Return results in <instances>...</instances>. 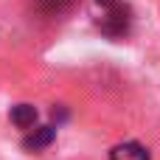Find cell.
Instances as JSON below:
<instances>
[{
	"mask_svg": "<svg viewBox=\"0 0 160 160\" xmlns=\"http://www.w3.org/2000/svg\"><path fill=\"white\" fill-rule=\"evenodd\" d=\"M37 8L48 17H59V14H68L79 6V0H34Z\"/></svg>",
	"mask_w": 160,
	"mask_h": 160,
	"instance_id": "5b68a950",
	"label": "cell"
},
{
	"mask_svg": "<svg viewBox=\"0 0 160 160\" xmlns=\"http://www.w3.org/2000/svg\"><path fill=\"white\" fill-rule=\"evenodd\" d=\"M8 118H11V124L17 127V129H34L37 127V107L34 104H14L11 107V112H8Z\"/></svg>",
	"mask_w": 160,
	"mask_h": 160,
	"instance_id": "277c9868",
	"label": "cell"
},
{
	"mask_svg": "<svg viewBox=\"0 0 160 160\" xmlns=\"http://www.w3.org/2000/svg\"><path fill=\"white\" fill-rule=\"evenodd\" d=\"M93 22L107 39H124L132 31L135 14L127 0H93Z\"/></svg>",
	"mask_w": 160,
	"mask_h": 160,
	"instance_id": "6da1fadb",
	"label": "cell"
},
{
	"mask_svg": "<svg viewBox=\"0 0 160 160\" xmlns=\"http://www.w3.org/2000/svg\"><path fill=\"white\" fill-rule=\"evenodd\" d=\"M53 138H56V129H53V127H34V129H28V135L22 138V149H28V152H42V149H48V146L53 143Z\"/></svg>",
	"mask_w": 160,
	"mask_h": 160,
	"instance_id": "7a4b0ae2",
	"label": "cell"
},
{
	"mask_svg": "<svg viewBox=\"0 0 160 160\" xmlns=\"http://www.w3.org/2000/svg\"><path fill=\"white\" fill-rule=\"evenodd\" d=\"M110 160H152V155H149V149H146L143 143H138V141H124V143L112 146Z\"/></svg>",
	"mask_w": 160,
	"mask_h": 160,
	"instance_id": "3957f363",
	"label": "cell"
}]
</instances>
